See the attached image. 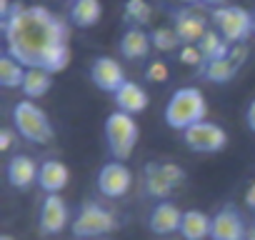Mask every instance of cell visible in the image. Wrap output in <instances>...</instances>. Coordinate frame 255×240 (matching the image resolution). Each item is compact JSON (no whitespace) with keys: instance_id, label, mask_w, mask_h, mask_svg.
<instances>
[{"instance_id":"8992f818","label":"cell","mask_w":255,"mask_h":240,"mask_svg":"<svg viewBox=\"0 0 255 240\" xmlns=\"http://www.w3.org/2000/svg\"><path fill=\"white\" fill-rule=\"evenodd\" d=\"M115 230V218L110 210L100 208L98 203H85L78 213V218H73L70 223V233L78 240H90V238H100Z\"/></svg>"},{"instance_id":"277c9868","label":"cell","mask_w":255,"mask_h":240,"mask_svg":"<svg viewBox=\"0 0 255 240\" xmlns=\"http://www.w3.org/2000/svg\"><path fill=\"white\" fill-rule=\"evenodd\" d=\"M103 130H105V145H108L110 155L118 163H125L133 155L138 138H140V128L135 123V118L128 115V113H120V110H113L105 118Z\"/></svg>"},{"instance_id":"4fadbf2b","label":"cell","mask_w":255,"mask_h":240,"mask_svg":"<svg viewBox=\"0 0 255 240\" xmlns=\"http://www.w3.org/2000/svg\"><path fill=\"white\" fill-rule=\"evenodd\" d=\"M248 60V45H233L230 55L223 58V60H213V63H205L200 68V75L210 83H218V85H228L235 73L243 68V63Z\"/></svg>"},{"instance_id":"52a82bcc","label":"cell","mask_w":255,"mask_h":240,"mask_svg":"<svg viewBox=\"0 0 255 240\" xmlns=\"http://www.w3.org/2000/svg\"><path fill=\"white\" fill-rule=\"evenodd\" d=\"M185 180V170L175 163H148L145 165V190L148 195L158 198H168L178 185H183Z\"/></svg>"},{"instance_id":"6da1fadb","label":"cell","mask_w":255,"mask_h":240,"mask_svg":"<svg viewBox=\"0 0 255 240\" xmlns=\"http://www.w3.org/2000/svg\"><path fill=\"white\" fill-rule=\"evenodd\" d=\"M5 33V53L25 68H43L50 75L63 73L70 65V25L45 5H10L8 15L0 18Z\"/></svg>"},{"instance_id":"44dd1931","label":"cell","mask_w":255,"mask_h":240,"mask_svg":"<svg viewBox=\"0 0 255 240\" xmlns=\"http://www.w3.org/2000/svg\"><path fill=\"white\" fill-rule=\"evenodd\" d=\"M100 18H103L100 0H75V3H70V10H68L70 25H75L80 30H88V28L98 25Z\"/></svg>"},{"instance_id":"ac0fdd59","label":"cell","mask_w":255,"mask_h":240,"mask_svg":"<svg viewBox=\"0 0 255 240\" xmlns=\"http://www.w3.org/2000/svg\"><path fill=\"white\" fill-rule=\"evenodd\" d=\"M70 183V170L63 160H43L40 163V173H38V185L40 190H45V195H60V190Z\"/></svg>"},{"instance_id":"9c48e42d","label":"cell","mask_w":255,"mask_h":240,"mask_svg":"<svg viewBox=\"0 0 255 240\" xmlns=\"http://www.w3.org/2000/svg\"><path fill=\"white\" fill-rule=\"evenodd\" d=\"M88 75H90V83H93L98 90L110 93V95H115V93L123 88V83L128 80L123 65H120L115 58H108V55L93 58V63H90V68H88Z\"/></svg>"},{"instance_id":"836d02e7","label":"cell","mask_w":255,"mask_h":240,"mask_svg":"<svg viewBox=\"0 0 255 240\" xmlns=\"http://www.w3.org/2000/svg\"><path fill=\"white\" fill-rule=\"evenodd\" d=\"M245 240H255V225L248 230V238H245Z\"/></svg>"},{"instance_id":"9a60e30c","label":"cell","mask_w":255,"mask_h":240,"mask_svg":"<svg viewBox=\"0 0 255 240\" xmlns=\"http://www.w3.org/2000/svg\"><path fill=\"white\" fill-rule=\"evenodd\" d=\"M183 213L175 203L170 200H160L153 205L150 210V218H148V228L155 233V235H173L180 230V223H183Z\"/></svg>"},{"instance_id":"cb8c5ba5","label":"cell","mask_w":255,"mask_h":240,"mask_svg":"<svg viewBox=\"0 0 255 240\" xmlns=\"http://www.w3.org/2000/svg\"><path fill=\"white\" fill-rule=\"evenodd\" d=\"M25 73H28V68L20 65L13 55H8V53L0 55V85L3 88H23Z\"/></svg>"},{"instance_id":"3957f363","label":"cell","mask_w":255,"mask_h":240,"mask_svg":"<svg viewBox=\"0 0 255 240\" xmlns=\"http://www.w3.org/2000/svg\"><path fill=\"white\" fill-rule=\"evenodd\" d=\"M13 130L23 138V140H28V143H35V145H48V143H53V138H55V128H53V123H50V118H48V113L40 108V105H35V100H18L15 105H13Z\"/></svg>"},{"instance_id":"8fae6325","label":"cell","mask_w":255,"mask_h":240,"mask_svg":"<svg viewBox=\"0 0 255 240\" xmlns=\"http://www.w3.org/2000/svg\"><path fill=\"white\" fill-rule=\"evenodd\" d=\"M133 188V173L125 163L110 160L100 168L98 173V190L105 198H123L128 190Z\"/></svg>"},{"instance_id":"5bb4252c","label":"cell","mask_w":255,"mask_h":240,"mask_svg":"<svg viewBox=\"0 0 255 240\" xmlns=\"http://www.w3.org/2000/svg\"><path fill=\"white\" fill-rule=\"evenodd\" d=\"M68 205L60 195H45L43 205H40V218H38V228L43 235H58L68 228Z\"/></svg>"},{"instance_id":"4dcf8cb0","label":"cell","mask_w":255,"mask_h":240,"mask_svg":"<svg viewBox=\"0 0 255 240\" xmlns=\"http://www.w3.org/2000/svg\"><path fill=\"white\" fill-rule=\"evenodd\" d=\"M245 205L255 213V183H250V188L245 190Z\"/></svg>"},{"instance_id":"30bf717a","label":"cell","mask_w":255,"mask_h":240,"mask_svg":"<svg viewBox=\"0 0 255 240\" xmlns=\"http://www.w3.org/2000/svg\"><path fill=\"white\" fill-rule=\"evenodd\" d=\"M170 15H173V30L178 33L183 45H198L210 30L208 18L198 8H180V10H173Z\"/></svg>"},{"instance_id":"5b68a950","label":"cell","mask_w":255,"mask_h":240,"mask_svg":"<svg viewBox=\"0 0 255 240\" xmlns=\"http://www.w3.org/2000/svg\"><path fill=\"white\" fill-rule=\"evenodd\" d=\"M210 23L230 45H245L248 38L255 35V18L240 5H223L210 10Z\"/></svg>"},{"instance_id":"e575fe53","label":"cell","mask_w":255,"mask_h":240,"mask_svg":"<svg viewBox=\"0 0 255 240\" xmlns=\"http://www.w3.org/2000/svg\"><path fill=\"white\" fill-rule=\"evenodd\" d=\"M0 240H13L10 235H0Z\"/></svg>"},{"instance_id":"1f68e13d","label":"cell","mask_w":255,"mask_h":240,"mask_svg":"<svg viewBox=\"0 0 255 240\" xmlns=\"http://www.w3.org/2000/svg\"><path fill=\"white\" fill-rule=\"evenodd\" d=\"M203 3H205V5H210V8L215 10V8H223V5H228V0H203Z\"/></svg>"},{"instance_id":"ba28073f","label":"cell","mask_w":255,"mask_h":240,"mask_svg":"<svg viewBox=\"0 0 255 240\" xmlns=\"http://www.w3.org/2000/svg\"><path fill=\"white\" fill-rule=\"evenodd\" d=\"M183 143L193 153H220L228 145V133L213 120H203L183 133Z\"/></svg>"},{"instance_id":"d6986e66","label":"cell","mask_w":255,"mask_h":240,"mask_svg":"<svg viewBox=\"0 0 255 240\" xmlns=\"http://www.w3.org/2000/svg\"><path fill=\"white\" fill-rule=\"evenodd\" d=\"M150 48H153L150 33H145L143 28H135V25H130L123 33V38H120V55L128 58V60H143V58H148Z\"/></svg>"},{"instance_id":"f1b7e54d","label":"cell","mask_w":255,"mask_h":240,"mask_svg":"<svg viewBox=\"0 0 255 240\" xmlns=\"http://www.w3.org/2000/svg\"><path fill=\"white\" fill-rule=\"evenodd\" d=\"M13 135H15V130H10V128H3V130H0V150H8V148H10Z\"/></svg>"},{"instance_id":"d6a6232c","label":"cell","mask_w":255,"mask_h":240,"mask_svg":"<svg viewBox=\"0 0 255 240\" xmlns=\"http://www.w3.org/2000/svg\"><path fill=\"white\" fill-rule=\"evenodd\" d=\"M178 3H183L185 8H195V5H200L203 0H178Z\"/></svg>"},{"instance_id":"7c38bea8","label":"cell","mask_w":255,"mask_h":240,"mask_svg":"<svg viewBox=\"0 0 255 240\" xmlns=\"http://www.w3.org/2000/svg\"><path fill=\"white\" fill-rule=\"evenodd\" d=\"M248 228L240 215V210L228 203L213 215V228H210V240H245Z\"/></svg>"},{"instance_id":"ffe728a7","label":"cell","mask_w":255,"mask_h":240,"mask_svg":"<svg viewBox=\"0 0 255 240\" xmlns=\"http://www.w3.org/2000/svg\"><path fill=\"white\" fill-rule=\"evenodd\" d=\"M210 228H213V215L190 208L183 213V223H180V235L185 240H208L210 238Z\"/></svg>"},{"instance_id":"4316f807","label":"cell","mask_w":255,"mask_h":240,"mask_svg":"<svg viewBox=\"0 0 255 240\" xmlns=\"http://www.w3.org/2000/svg\"><path fill=\"white\" fill-rule=\"evenodd\" d=\"M145 78H148L150 83H165V80L170 78L168 63H163V60H153V63H148V68H145Z\"/></svg>"},{"instance_id":"484cf974","label":"cell","mask_w":255,"mask_h":240,"mask_svg":"<svg viewBox=\"0 0 255 240\" xmlns=\"http://www.w3.org/2000/svg\"><path fill=\"white\" fill-rule=\"evenodd\" d=\"M153 18V8L148 0H125V20L133 23L135 28L148 25Z\"/></svg>"},{"instance_id":"f546056e","label":"cell","mask_w":255,"mask_h":240,"mask_svg":"<svg viewBox=\"0 0 255 240\" xmlns=\"http://www.w3.org/2000/svg\"><path fill=\"white\" fill-rule=\"evenodd\" d=\"M245 123H248L250 133H255V98L250 100V105H248V110H245Z\"/></svg>"},{"instance_id":"8d00e7d4","label":"cell","mask_w":255,"mask_h":240,"mask_svg":"<svg viewBox=\"0 0 255 240\" xmlns=\"http://www.w3.org/2000/svg\"><path fill=\"white\" fill-rule=\"evenodd\" d=\"M253 18H255V13H253Z\"/></svg>"},{"instance_id":"83f0119b","label":"cell","mask_w":255,"mask_h":240,"mask_svg":"<svg viewBox=\"0 0 255 240\" xmlns=\"http://www.w3.org/2000/svg\"><path fill=\"white\" fill-rule=\"evenodd\" d=\"M180 63L183 65H193V68H203V53H200V48L198 45H183L180 48Z\"/></svg>"},{"instance_id":"7402d4cb","label":"cell","mask_w":255,"mask_h":240,"mask_svg":"<svg viewBox=\"0 0 255 240\" xmlns=\"http://www.w3.org/2000/svg\"><path fill=\"white\" fill-rule=\"evenodd\" d=\"M50 88H53V75L48 70H43V68H28L25 80H23V88H20L28 100H35V98L48 95Z\"/></svg>"},{"instance_id":"603a6c76","label":"cell","mask_w":255,"mask_h":240,"mask_svg":"<svg viewBox=\"0 0 255 240\" xmlns=\"http://www.w3.org/2000/svg\"><path fill=\"white\" fill-rule=\"evenodd\" d=\"M198 48H200V53H203V60L205 63H213V60H223V58H228L230 55V50H233V45L218 33V30H208L205 33V38L198 43ZM203 63V65H205Z\"/></svg>"},{"instance_id":"7a4b0ae2","label":"cell","mask_w":255,"mask_h":240,"mask_svg":"<svg viewBox=\"0 0 255 240\" xmlns=\"http://www.w3.org/2000/svg\"><path fill=\"white\" fill-rule=\"evenodd\" d=\"M163 118H165L168 128H173L178 133H185L188 128L203 123V120L208 118V100H205L203 90L195 88V85L178 88L170 95Z\"/></svg>"},{"instance_id":"d590c367","label":"cell","mask_w":255,"mask_h":240,"mask_svg":"<svg viewBox=\"0 0 255 240\" xmlns=\"http://www.w3.org/2000/svg\"><path fill=\"white\" fill-rule=\"evenodd\" d=\"M70 3H75V0H70Z\"/></svg>"},{"instance_id":"d4e9b609","label":"cell","mask_w":255,"mask_h":240,"mask_svg":"<svg viewBox=\"0 0 255 240\" xmlns=\"http://www.w3.org/2000/svg\"><path fill=\"white\" fill-rule=\"evenodd\" d=\"M150 43H153V48H155L158 53H173V50L183 48L178 33L173 30V25H163V28L150 30Z\"/></svg>"},{"instance_id":"2e32d148","label":"cell","mask_w":255,"mask_h":240,"mask_svg":"<svg viewBox=\"0 0 255 240\" xmlns=\"http://www.w3.org/2000/svg\"><path fill=\"white\" fill-rule=\"evenodd\" d=\"M113 103H115V110L128 113V115H133V118H135V115H140V113L148 108L150 98H148V93H145V88H143L140 83L125 80L123 88L113 95Z\"/></svg>"},{"instance_id":"e0dca14e","label":"cell","mask_w":255,"mask_h":240,"mask_svg":"<svg viewBox=\"0 0 255 240\" xmlns=\"http://www.w3.org/2000/svg\"><path fill=\"white\" fill-rule=\"evenodd\" d=\"M38 163L30 158V155H13L8 160V168H5V175H8V183L18 190H28L30 185L38 183Z\"/></svg>"}]
</instances>
